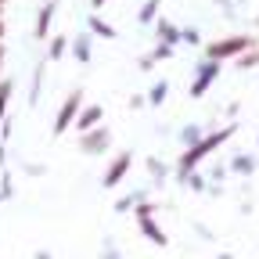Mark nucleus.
I'll use <instances>...</instances> for the list:
<instances>
[{"instance_id":"nucleus-9","label":"nucleus","mask_w":259,"mask_h":259,"mask_svg":"<svg viewBox=\"0 0 259 259\" xmlns=\"http://www.w3.org/2000/svg\"><path fill=\"white\" fill-rule=\"evenodd\" d=\"M51 22H54V0H47V4L40 8V15H36V29H32V36H36V40H47V29H51Z\"/></svg>"},{"instance_id":"nucleus-30","label":"nucleus","mask_w":259,"mask_h":259,"mask_svg":"<svg viewBox=\"0 0 259 259\" xmlns=\"http://www.w3.org/2000/svg\"><path fill=\"white\" fill-rule=\"evenodd\" d=\"M0 36H4V22H0Z\"/></svg>"},{"instance_id":"nucleus-1","label":"nucleus","mask_w":259,"mask_h":259,"mask_svg":"<svg viewBox=\"0 0 259 259\" xmlns=\"http://www.w3.org/2000/svg\"><path fill=\"white\" fill-rule=\"evenodd\" d=\"M234 130H238V126H223V130H216V134H205L194 148H184V155H180V162H177V180H184L187 173H194V166H198V162H202L212 148H220L223 141L234 137Z\"/></svg>"},{"instance_id":"nucleus-25","label":"nucleus","mask_w":259,"mask_h":259,"mask_svg":"<svg viewBox=\"0 0 259 259\" xmlns=\"http://www.w3.org/2000/svg\"><path fill=\"white\" fill-rule=\"evenodd\" d=\"M198 40H202V32H198V29H180V44H191V47H194Z\"/></svg>"},{"instance_id":"nucleus-2","label":"nucleus","mask_w":259,"mask_h":259,"mask_svg":"<svg viewBox=\"0 0 259 259\" xmlns=\"http://www.w3.org/2000/svg\"><path fill=\"white\" fill-rule=\"evenodd\" d=\"M252 47H255V40H252V36H227V40L209 44L205 58H212V61H223V58H241V54H245V51H252Z\"/></svg>"},{"instance_id":"nucleus-13","label":"nucleus","mask_w":259,"mask_h":259,"mask_svg":"<svg viewBox=\"0 0 259 259\" xmlns=\"http://www.w3.org/2000/svg\"><path fill=\"white\" fill-rule=\"evenodd\" d=\"M141 202H148V191H144V187H137V191H130V194H122V198L115 202V212H126V209H134V205H141Z\"/></svg>"},{"instance_id":"nucleus-11","label":"nucleus","mask_w":259,"mask_h":259,"mask_svg":"<svg viewBox=\"0 0 259 259\" xmlns=\"http://www.w3.org/2000/svg\"><path fill=\"white\" fill-rule=\"evenodd\" d=\"M72 54H76V61H79V65H87V61H90V54H94V36H90V32H83V36H76V40H72Z\"/></svg>"},{"instance_id":"nucleus-6","label":"nucleus","mask_w":259,"mask_h":259,"mask_svg":"<svg viewBox=\"0 0 259 259\" xmlns=\"http://www.w3.org/2000/svg\"><path fill=\"white\" fill-rule=\"evenodd\" d=\"M130 166H134V155H130V151H122V155H115V158L108 162V169H105V177H101V184H105V187H119V184L126 180V173H130Z\"/></svg>"},{"instance_id":"nucleus-16","label":"nucleus","mask_w":259,"mask_h":259,"mask_svg":"<svg viewBox=\"0 0 259 259\" xmlns=\"http://www.w3.org/2000/svg\"><path fill=\"white\" fill-rule=\"evenodd\" d=\"M231 169L241 173V177H252V173H255V155H238V158L231 162Z\"/></svg>"},{"instance_id":"nucleus-27","label":"nucleus","mask_w":259,"mask_h":259,"mask_svg":"<svg viewBox=\"0 0 259 259\" xmlns=\"http://www.w3.org/2000/svg\"><path fill=\"white\" fill-rule=\"evenodd\" d=\"M90 8L97 11V8H105V0H90Z\"/></svg>"},{"instance_id":"nucleus-7","label":"nucleus","mask_w":259,"mask_h":259,"mask_svg":"<svg viewBox=\"0 0 259 259\" xmlns=\"http://www.w3.org/2000/svg\"><path fill=\"white\" fill-rule=\"evenodd\" d=\"M101 105H90V108H79V115H76V130L79 134H87V130H94L97 122H101Z\"/></svg>"},{"instance_id":"nucleus-12","label":"nucleus","mask_w":259,"mask_h":259,"mask_svg":"<svg viewBox=\"0 0 259 259\" xmlns=\"http://www.w3.org/2000/svg\"><path fill=\"white\" fill-rule=\"evenodd\" d=\"M87 25H90V36H105V40H115V25H108L105 18L90 15V18H87Z\"/></svg>"},{"instance_id":"nucleus-14","label":"nucleus","mask_w":259,"mask_h":259,"mask_svg":"<svg viewBox=\"0 0 259 259\" xmlns=\"http://www.w3.org/2000/svg\"><path fill=\"white\" fill-rule=\"evenodd\" d=\"M166 97H169V83L166 79H158L151 90H148V97H144V105H151V108H158L162 101H166Z\"/></svg>"},{"instance_id":"nucleus-19","label":"nucleus","mask_w":259,"mask_h":259,"mask_svg":"<svg viewBox=\"0 0 259 259\" xmlns=\"http://www.w3.org/2000/svg\"><path fill=\"white\" fill-rule=\"evenodd\" d=\"M65 51H69V36H54V40H51L47 58H51V61H61V58H65Z\"/></svg>"},{"instance_id":"nucleus-17","label":"nucleus","mask_w":259,"mask_h":259,"mask_svg":"<svg viewBox=\"0 0 259 259\" xmlns=\"http://www.w3.org/2000/svg\"><path fill=\"white\" fill-rule=\"evenodd\" d=\"M158 8H162V0H144V8H141V25H151L155 18H158Z\"/></svg>"},{"instance_id":"nucleus-21","label":"nucleus","mask_w":259,"mask_h":259,"mask_svg":"<svg viewBox=\"0 0 259 259\" xmlns=\"http://www.w3.org/2000/svg\"><path fill=\"white\" fill-rule=\"evenodd\" d=\"M11 90H15V87H11L8 79H0V122L8 119V101H11Z\"/></svg>"},{"instance_id":"nucleus-8","label":"nucleus","mask_w":259,"mask_h":259,"mask_svg":"<svg viewBox=\"0 0 259 259\" xmlns=\"http://www.w3.org/2000/svg\"><path fill=\"white\" fill-rule=\"evenodd\" d=\"M137 227H141V234H144V238H148L151 245H158V248H166V245H169V238H166V231H162V227H158L155 220H141Z\"/></svg>"},{"instance_id":"nucleus-5","label":"nucleus","mask_w":259,"mask_h":259,"mask_svg":"<svg viewBox=\"0 0 259 259\" xmlns=\"http://www.w3.org/2000/svg\"><path fill=\"white\" fill-rule=\"evenodd\" d=\"M108 144H112V130H105V126H94L87 134H79V151L83 155H101V151H108Z\"/></svg>"},{"instance_id":"nucleus-10","label":"nucleus","mask_w":259,"mask_h":259,"mask_svg":"<svg viewBox=\"0 0 259 259\" xmlns=\"http://www.w3.org/2000/svg\"><path fill=\"white\" fill-rule=\"evenodd\" d=\"M155 29H158V44H166V47H177L180 44V29L166 18H155Z\"/></svg>"},{"instance_id":"nucleus-20","label":"nucleus","mask_w":259,"mask_h":259,"mask_svg":"<svg viewBox=\"0 0 259 259\" xmlns=\"http://www.w3.org/2000/svg\"><path fill=\"white\" fill-rule=\"evenodd\" d=\"M148 173H151V180L162 187V180L169 177V169H166V162H158V158H148Z\"/></svg>"},{"instance_id":"nucleus-28","label":"nucleus","mask_w":259,"mask_h":259,"mask_svg":"<svg viewBox=\"0 0 259 259\" xmlns=\"http://www.w3.org/2000/svg\"><path fill=\"white\" fill-rule=\"evenodd\" d=\"M4 155H8V151H4V148H0V169H4V162H8V158H4Z\"/></svg>"},{"instance_id":"nucleus-15","label":"nucleus","mask_w":259,"mask_h":259,"mask_svg":"<svg viewBox=\"0 0 259 259\" xmlns=\"http://www.w3.org/2000/svg\"><path fill=\"white\" fill-rule=\"evenodd\" d=\"M205 137V130L198 126V122H187L184 130H180V141H184V148H194V144H198Z\"/></svg>"},{"instance_id":"nucleus-26","label":"nucleus","mask_w":259,"mask_h":259,"mask_svg":"<svg viewBox=\"0 0 259 259\" xmlns=\"http://www.w3.org/2000/svg\"><path fill=\"white\" fill-rule=\"evenodd\" d=\"M32 259H54V255H51L47 248H36V255H32Z\"/></svg>"},{"instance_id":"nucleus-4","label":"nucleus","mask_w":259,"mask_h":259,"mask_svg":"<svg viewBox=\"0 0 259 259\" xmlns=\"http://www.w3.org/2000/svg\"><path fill=\"white\" fill-rule=\"evenodd\" d=\"M220 69H223V61H212V58H205L198 69H194V79H191V97H202L209 87H212V79L220 76Z\"/></svg>"},{"instance_id":"nucleus-22","label":"nucleus","mask_w":259,"mask_h":259,"mask_svg":"<svg viewBox=\"0 0 259 259\" xmlns=\"http://www.w3.org/2000/svg\"><path fill=\"white\" fill-rule=\"evenodd\" d=\"M101 259H122V248H119L115 238H105V245H101Z\"/></svg>"},{"instance_id":"nucleus-3","label":"nucleus","mask_w":259,"mask_h":259,"mask_svg":"<svg viewBox=\"0 0 259 259\" xmlns=\"http://www.w3.org/2000/svg\"><path fill=\"white\" fill-rule=\"evenodd\" d=\"M79 108H83V90L76 87L69 97H65V105H61V112H58V119H54V137H61L65 130L72 126V119L79 115Z\"/></svg>"},{"instance_id":"nucleus-18","label":"nucleus","mask_w":259,"mask_h":259,"mask_svg":"<svg viewBox=\"0 0 259 259\" xmlns=\"http://www.w3.org/2000/svg\"><path fill=\"white\" fill-rule=\"evenodd\" d=\"M180 184H184V187H191L194 194H202V191H209V180H205L202 173H187V177H184Z\"/></svg>"},{"instance_id":"nucleus-29","label":"nucleus","mask_w":259,"mask_h":259,"mask_svg":"<svg viewBox=\"0 0 259 259\" xmlns=\"http://www.w3.org/2000/svg\"><path fill=\"white\" fill-rule=\"evenodd\" d=\"M220 259H234V255H231V252H223V255H220Z\"/></svg>"},{"instance_id":"nucleus-23","label":"nucleus","mask_w":259,"mask_h":259,"mask_svg":"<svg viewBox=\"0 0 259 259\" xmlns=\"http://www.w3.org/2000/svg\"><path fill=\"white\" fill-rule=\"evenodd\" d=\"M151 61H166V58H173V47H166V44H155V51L148 54Z\"/></svg>"},{"instance_id":"nucleus-24","label":"nucleus","mask_w":259,"mask_h":259,"mask_svg":"<svg viewBox=\"0 0 259 259\" xmlns=\"http://www.w3.org/2000/svg\"><path fill=\"white\" fill-rule=\"evenodd\" d=\"M252 65H259V51H245L238 58V69H252Z\"/></svg>"}]
</instances>
